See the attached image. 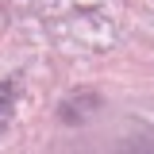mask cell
<instances>
[{
	"label": "cell",
	"instance_id": "obj_1",
	"mask_svg": "<svg viewBox=\"0 0 154 154\" xmlns=\"http://www.w3.org/2000/svg\"><path fill=\"white\" fill-rule=\"evenodd\" d=\"M16 108V81H0V116Z\"/></svg>",
	"mask_w": 154,
	"mask_h": 154
}]
</instances>
